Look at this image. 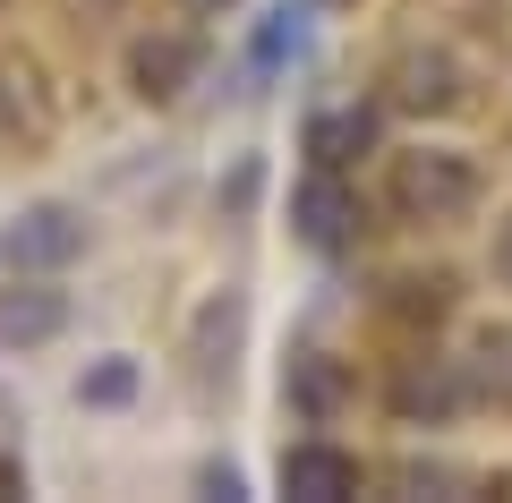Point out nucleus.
I'll return each mask as SVG.
<instances>
[{"label":"nucleus","instance_id":"3","mask_svg":"<svg viewBox=\"0 0 512 503\" xmlns=\"http://www.w3.org/2000/svg\"><path fill=\"white\" fill-rule=\"evenodd\" d=\"M282 486L308 495V503H342V495H359V461L333 452V444H299L291 461H282Z\"/></svg>","mask_w":512,"mask_h":503},{"label":"nucleus","instance_id":"9","mask_svg":"<svg viewBox=\"0 0 512 503\" xmlns=\"http://www.w3.org/2000/svg\"><path fill=\"white\" fill-rule=\"evenodd\" d=\"M495 273H504V282H512V222H504V231H495Z\"/></svg>","mask_w":512,"mask_h":503},{"label":"nucleus","instance_id":"6","mask_svg":"<svg viewBox=\"0 0 512 503\" xmlns=\"http://www.w3.org/2000/svg\"><path fill=\"white\" fill-rule=\"evenodd\" d=\"M299 231H308L316 248H333V239L350 231V197L333 180H308V188H299Z\"/></svg>","mask_w":512,"mask_h":503},{"label":"nucleus","instance_id":"10","mask_svg":"<svg viewBox=\"0 0 512 503\" xmlns=\"http://www.w3.org/2000/svg\"><path fill=\"white\" fill-rule=\"evenodd\" d=\"M188 9H197V18H214V9H231V0H188Z\"/></svg>","mask_w":512,"mask_h":503},{"label":"nucleus","instance_id":"5","mask_svg":"<svg viewBox=\"0 0 512 503\" xmlns=\"http://www.w3.org/2000/svg\"><path fill=\"white\" fill-rule=\"evenodd\" d=\"M60 324H69V299L60 290H0V342H18V350H35V342H52Z\"/></svg>","mask_w":512,"mask_h":503},{"label":"nucleus","instance_id":"2","mask_svg":"<svg viewBox=\"0 0 512 503\" xmlns=\"http://www.w3.org/2000/svg\"><path fill=\"white\" fill-rule=\"evenodd\" d=\"M77 248H86V222H77L69 205H35V214H18V222H9V265L52 273V265H69Z\"/></svg>","mask_w":512,"mask_h":503},{"label":"nucleus","instance_id":"1","mask_svg":"<svg viewBox=\"0 0 512 503\" xmlns=\"http://www.w3.org/2000/svg\"><path fill=\"white\" fill-rule=\"evenodd\" d=\"M393 197H402V214H461V205L478 197L470 162L461 154H402V171H393Z\"/></svg>","mask_w":512,"mask_h":503},{"label":"nucleus","instance_id":"8","mask_svg":"<svg viewBox=\"0 0 512 503\" xmlns=\"http://www.w3.org/2000/svg\"><path fill=\"white\" fill-rule=\"evenodd\" d=\"M478 359H487V367L504 359V393H512V333H487V342H478Z\"/></svg>","mask_w":512,"mask_h":503},{"label":"nucleus","instance_id":"7","mask_svg":"<svg viewBox=\"0 0 512 503\" xmlns=\"http://www.w3.org/2000/svg\"><path fill=\"white\" fill-rule=\"evenodd\" d=\"M342 145H367V111H342V120H316V154L342 162Z\"/></svg>","mask_w":512,"mask_h":503},{"label":"nucleus","instance_id":"4","mask_svg":"<svg viewBox=\"0 0 512 503\" xmlns=\"http://www.w3.org/2000/svg\"><path fill=\"white\" fill-rule=\"evenodd\" d=\"M128 77H137V94H146V103H171V94H188V77H197V43H188V35H154V43H137Z\"/></svg>","mask_w":512,"mask_h":503}]
</instances>
